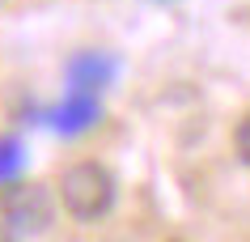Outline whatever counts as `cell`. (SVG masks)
Wrapping results in <instances>:
<instances>
[{"label": "cell", "mask_w": 250, "mask_h": 242, "mask_svg": "<svg viewBox=\"0 0 250 242\" xmlns=\"http://www.w3.org/2000/svg\"><path fill=\"white\" fill-rule=\"evenodd\" d=\"M51 217H55V204H51V191L30 183V187H13L0 204V238H39L51 229Z\"/></svg>", "instance_id": "2"}, {"label": "cell", "mask_w": 250, "mask_h": 242, "mask_svg": "<svg viewBox=\"0 0 250 242\" xmlns=\"http://www.w3.org/2000/svg\"><path fill=\"white\" fill-rule=\"evenodd\" d=\"M26 170V145L21 136H0V183H17Z\"/></svg>", "instance_id": "5"}, {"label": "cell", "mask_w": 250, "mask_h": 242, "mask_svg": "<svg viewBox=\"0 0 250 242\" xmlns=\"http://www.w3.org/2000/svg\"><path fill=\"white\" fill-rule=\"evenodd\" d=\"M115 175L98 161H77L60 178V200L77 221H102L115 208Z\"/></svg>", "instance_id": "1"}, {"label": "cell", "mask_w": 250, "mask_h": 242, "mask_svg": "<svg viewBox=\"0 0 250 242\" xmlns=\"http://www.w3.org/2000/svg\"><path fill=\"white\" fill-rule=\"evenodd\" d=\"M64 77H68V89H89V94H98V89H106L119 77V60L106 55V51H77L68 60Z\"/></svg>", "instance_id": "4"}, {"label": "cell", "mask_w": 250, "mask_h": 242, "mask_svg": "<svg viewBox=\"0 0 250 242\" xmlns=\"http://www.w3.org/2000/svg\"><path fill=\"white\" fill-rule=\"evenodd\" d=\"M233 145H237V157H242V161L250 166V115H246L242 123H237V136H233Z\"/></svg>", "instance_id": "6"}, {"label": "cell", "mask_w": 250, "mask_h": 242, "mask_svg": "<svg viewBox=\"0 0 250 242\" xmlns=\"http://www.w3.org/2000/svg\"><path fill=\"white\" fill-rule=\"evenodd\" d=\"M98 119H102V107H98V98L89 89H68L64 102H55L51 110H42V123L55 136H81V132H89Z\"/></svg>", "instance_id": "3"}]
</instances>
